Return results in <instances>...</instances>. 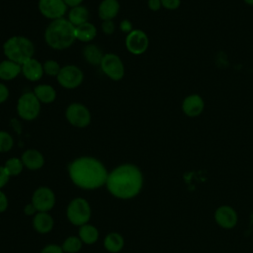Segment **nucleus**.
Instances as JSON below:
<instances>
[{"label": "nucleus", "mask_w": 253, "mask_h": 253, "mask_svg": "<svg viewBox=\"0 0 253 253\" xmlns=\"http://www.w3.org/2000/svg\"><path fill=\"white\" fill-rule=\"evenodd\" d=\"M104 245L105 248L112 252V253H116L119 252L123 246H124V239L122 237V235H120L119 233H110L106 236L105 240H104Z\"/></svg>", "instance_id": "nucleus-24"}, {"label": "nucleus", "mask_w": 253, "mask_h": 253, "mask_svg": "<svg viewBox=\"0 0 253 253\" xmlns=\"http://www.w3.org/2000/svg\"><path fill=\"white\" fill-rule=\"evenodd\" d=\"M102 31L105 35L107 36H112L115 31H116V24L114 23L113 20H107V21H103L102 23Z\"/></svg>", "instance_id": "nucleus-30"}, {"label": "nucleus", "mask_w": 253, "mask_h": 253, "mask_svg": "<svg viewBox=\"0 0 253 253\" xmlns=\"http://www.w3.org/2000/svg\"><path fill=\"white\" fill-rule=\"evenodd\" d=\"M91 216L88 202L82 198L74 199L67 208V217L75 225H84Z\"/></svg>", "instance_id": "nucleus-7"}, {"label": "nucleus", "mask_w": 253, "mask_h": 253, "mask_svg": "<svg viewBox=\"0 0 253 253\" xmlns=\"http://www.w3.org/2000/svg\"><path fill=\"white\" fill-rule=\"evenodd\" d=\"M9 98V89L4 83H0V104L7 101Z\"/></svg>", "instance_id": "nucleus-34"}, {"label": "nucleus", "mask_w": 253, "mask_h": 253, "mask_svg": "<svg viewBox=\"0 0 253 253\" xmlns=\"http://www.w3.org/2000/svg\"><path fill=\"white\" fill-rule=\"evenodd\" d=\"M126 47L134 55H140L144 53L149 45V40L147 35L141 30H132L126 37Z\"/></svg>", "instance_id": "nucleus-10"}, {"label": "nucleus", "mask_w": 253, "mask_h": 253, "mask_svg": "<svg viewBox=\"0 0 253 253\" xmlns=\"http://www.w3.org/2000/svg\"><path fill=\"white\" fill-rule=\"evenodd\" d=\"M10 175L8 174V172L6 171L4 166H0V188L4 187L7 182L9 181Z\"/></svg>", "instance_id": "nucleus-33"}, {"label": "nucleus", "mask_w": 253, "mask_h": 253, "mask_svg": "<svg viewBox=\"0 0 253 253\" xmlns=\"http://www.w3.org/2000/svg\"><path fill=\"white\" fill-rule=\"evenodd\" d=\"M35 95L41 103L50 104L56 99L55 89L48 84H39L34 88Z\"/></svg>", "instance_id": "nucleus-20"}, {"label": "nucleus", "mask_w": 253, "mask_h": 253, "mask_svg": "<svg viewBox=\"0 0 253 253\" xmlns=\"http://www.w3.org/2000/svg\"><path fill=\"white\" fill-rule=\"evenodd\" d=\"M22 73V65L12 60L4 59L0 62V79L10 81Z\"/></svg>", "instance_id": "nucleus-18"}, {"label": "nucleus", "mask_w": 253, "mask_h": 253, "mask_svg": "<svg viewBox=\"0 0 253 253\" xmlns=\"http://www.w3.org/2000/svg\"><path fill=\"white\" fill-rule=\"evenodd\" d=\"M44 41L53 49H66L76 41L75 27L66 18L53 20L44 31Z\"/></svg>", "instance_id": "nucleus-3"}, {"label": "nucleus", "mask_w": 253, "mask_h": 253, "mask_svg": "<svg viewBox=\"0 0 253 253\" xmlns=\"http://www.w3.org/2000/svg\"><path fill=\"white\" fill-rule=\"evenodd\" d=\"M160 1H161L162 7L168 10H175L181 4V0H160Z\"/></svg>", "instance_id": "nucleus-31"}, {"label": "nucleus", "mask_w": 253, "mask_h": 253, "mask_svg": "<svg viewBox=\"0 0 253 253\" xmlns=\"http://www.w3.org/2000/svg\"><path fill=\"white\" fill-rule=\"evenodd\" d=\"M120 12L118 0H103L98 8V15L102 21L115 19Z\"/></svg>", "instance_id": "nucleus-17"}, {"label": "nucleus", "mask_w": 253, "mask_h": 253, "mask_svg": "<svg viewBox=\"0 0 253 253\" xmlns=\"http://www.w3.org/2000/svg\"><path fill=\"white\" fill-rule=\"evenodd\" d=\"M8 207V201H7V198L5 196V194L0 191V212L4 211Z\"/></svg>", "instance_id": "nucleus-37"}, {"label": "nucleus", "mask_w": 253, "mask_h": 253, "mask_svg": "<svg viewBox=\"0 0 253 253\" xmlns=\"http://www.w3.org/2000/svg\"><path fill=\"white\" fill-rule=\"evenodd\" d=\"M82 53L85 60L92 65H100L101 60L105 54L103 53L102 49L94 43H87L84 46Z\"/></svg>", "instance_id": "nucleus-22"}, {"label": "nucleus", "mask_w": 253, "mask_h": 253, "mask_svg": "<svg viewBox=\"0 0 253 253\" xmlns=\"http://www.w3.org/2000/svg\"><path fill=\"white\" fill-rule=\"evenodd\" d=\"M205 108V102L203 98L198 94H192L187 96L182 103V110L184 114L190 118L200 116Z\"/></svg>", "instance_id": "nucleus-14"}, {"label": "nucleus", "mask_w": 253, "mask_h": 253, "mask_svg": "<svg viewBox=\"0 0 253 253\" xmlns=\"http://www.w3.org/2000/svg\"><path fill=\"white\" fill-rule=\"evenodd\" d=\"M120 30L127 35L128 33H130V32L133 30V29H132V24H131V22H130L129 20H127V19L123 20V21L120 23Z\"/></svg>", "instance_id": "nucleus-32"}, {"label": "nucleus", "mask_w": 253, "mask_h": 253, "mask_svg": "<svg viewBox=\"0 0 253 253\" xmlns=\"http://www.w3.org/2000/svg\"><path fill=\"white\" fill-rule=\"evenodd\" d=\"M42 68L44 74L51 77H56L61 69L60 64L53 59H47L42 63Z\"/></svg>", "instance_id": "nucleus-28"}, {"label": "nucleus", "mask_w": 253, "mask_h": 253, "mask_svg": "<svg viewBox=\"0 0 253 253\" xmlns=\"http://www.w3.org/2000/svg\"><path fill=\"white\" fill-rule=\"evenodd\" d=\"M72 182L83 189H96L106 184L108 173L105 166L96 158L79 157L68 166Z\"/></svg>", "instance_id": "nucleus-1"}, {"label": "nucleus", "mask_w": 253, "mask_h": 253, "mask_svg": "<svg viewBox=\"0 0 253 253\" xmlns=\"http://www.w3.org/2000/svg\"><path fill=\"white\" fill-rule=\"evenodd\" d=\"M97 36V28L89 21L75 27V39L82 42H90Z\"/></svg>", "instance_id": "nucleus-19"}, {"label": "nucleus", "mask_w": 253, "mask_h": 253, "mask_svg": "<svg viewBox=\"0 0 253 253\" xmlns=\"http://www.w3.org/2000/svg\"><path fill=\"white\" fill-rule=\"evenodd\" d=\"M41 104L34 92H25L17 102L18 116L28 122L37 119L41 112Z\"/></svg>", "instance_id": "nucleus-5"}, {"label": "nucleus", "mask_w": 253, "mask_h": 253, "mask_svg": "<svg viewBox=\"0 0 253 253\" xmlns=\"http://www.w3.org/2000/svg\"><path fill=\"white\" fill-rule=\"evenodd\" d=\"M41 253H63V250L58 245L50 244L44 247Z\"/></svg>", "instance_id": "nucleus-35"}, {"label": "nucleus", "mask_w": 253, "mask_h": 253, "mask_svg": "<svg viewBox=\"0 0 253 253\" xmlns=\"http://www.w3.org/2000/svg\"><path fill=\"white\" fill-rule=\"evenodd\" d=\"M55 199L53 192L46 187H41L33 195L32 204L39 211H47L52 209Z\"/></svg>", "instance_id": "nucleus-13"}, {"label": "nucleus", "mask_w": 253, "mask_h": 253, "mask_svg": "<svg viewBox=\"0 0 253 253\" xmlns=\"http://www.w3.org/2000/svg\"><path fill=\"white\" fill-rule=\"evenodd\" d=\"M147 6L151 11H154V12L158 11L162 7L160 0H148Z\"/></svg>", "instance_id": "nucleus-36"}, {"label": "nucleus", "mask_w": 253, "mask_h": 253, "mask_svg": "<svg viewBox=\"0 0 253 253\" xmlns=\"http://www.w3.org/2000/svg\"><path fill=\"white\" fill-rule=\"evenodd\" d=\"M3 52L7 59L22 65L34 57L35 45L24 36H13L4 42Z\"/></svg>", "instance_id": "nucleus-4"}, {"label": "nucleus", "mask_w": 253, "mask_h": 253, "mask_svg": "<svg viewBox=\"0 0 253 253\" xmlns=\"http://www.w3.org/2000/svg\"><path fill=\"white\" fill-rule=\"evenodd\" d=\"M88 19H89V11L83 5L72 7L68 12V16H67V20L74 27H77L79 25H82L88 22Z\"/></svg>", "instance_id": "nucleus-21"}, {"label": "nucleus", "mask_w": 253, "mask_h": 253, "mask_svg": "<svg viewBox=\"0 0 253 253\" xmlns=\"http://www.w3.org/2000/svg\"><path fill=\"white\" fill-rule=\"evenodd\" d=\"M63 1L67 5V7H70V8L81 5L83 2V0H63Z\"/></svg>", "instance_id": "nucleus-38"}, {"label": "nucleus", "mask_w": 253, "mask_h": 253, "mask_svg": "<svg viewBox=\"0 0 253 253\" xmlns=\"http://www.w3.org/2000/svg\"><path fill=\"white\" fill-rule=\"evenodd\" d=\"M81 247H82V240L78 237L70 236L64 241L62 245V250L68 253H76L81 249Z\"/></svg>", "instance_id": "nucleus-27"}, {"label": "nucleus", "mask_w": 253, "mask_h": 253, "mask_svg": "<svg viewBox=\"0 0 253 253\" xmlns=\"http://www.w3.org/2000/svg\"><path fill=\"white\" fill-rule=\"evenodd\" d=\"M84 79L83 71L76 65L67 64L61 66V69L56 76L59 85L65 89H75L79 87Z\"/></svg>", "instance_id": "nucleus-6"}, {"label": "nucleus", "mask_w": 253, "mask_h": 253, "mask_svg": "<svg viewBox=\"0 0 253 253\" xmlns=\"http://www.w3.org/2000/svg\"><path fill=\"white\" fill-rule=\"evenodd\" d=\"M142 182V174L135 165L123 164L108 175L106 184L110 193L115 197L130 199L139 193Z\"/></svg>", "instance_id": "nucleus-2"}, {"label": "nucleus", "mask_w": 253, "mask_h": 253, "mask_svg": "<svg viewBox=\"0 0 253 253\" xmlns=\"http://www.w3.org/2000/svg\"><path fill=\"white\" fill-rule=\"evenodd\" d=\"M21 160L28 169L30 170H38L43 166L44 158L43 155L36 149H28L26 150L21 157Z\"/></svg>", "instance_id": "nucleus-16"}, {"label": "nucleus", "mask_w": 253, "mask_h": 253, "mask_svg": "<svg viewBox=\"0 0 253 253\" xmlns=\"http://www.w3.org/2000/svg\"><path fill=\"white\" fill-rule=\"evenodd\" d=\"M244 2L250 6H253V0H244Z\"/></svg>", "instance_id": "nucleus-40"}, {"label": "nucleus", "mask_w": 253, "mask_h": 253, "mask_svg": "<svg viewBox=\"0 0 253 253\" xmlns=\"http://www.w3.org/2000/svg\"><path fill=\"white\" fill-rule=\"evenodd\" d=\"M36 208H35V206L33 205V204H29V205H27L26 206V208H25V213L26 214H28V215H31V214H34L35 212H36Z\"/></svg>", "instance_id": "nucleus-39"}, {"label": "nucleus", "mask_w": 253, "mask_h": 253, "mask_svg": "<svg viewBox=\"0 0 253 253\" xmlns=\"http://www.w3.org/2000/svg\"><path fill=\"white\" fill-rule=\"evenodd\" d=\"M38 8L44 18L51 21L64 18L67 12V5L63 0H39Z\"/></svg>", "instance_id": "nucleus-11"}, {"label": "nucleus", "mask_w": 253, "mask_h": 253, "mask_svg": "<svg viewBox=\"0 0 253 253\" xmlns=\"http://www.w3.org/2000/svg\"><path fill=\"white\" fill-rule=\"evenodd\" d=\"M213 216L217 225L224 229H231L235 227L238 221L236 211L228 205L219 206L215 210Z\"/></svg>", "instance_id": "nucleus-12"}, {"label": "nucleus", "mask_w": 253, "mask_h": 253, "mask_svg": "<svg viewBox=\"0 0 253 253\" xmlns=\"http://www.w3.org/2000/svg\"><path fill=\"white\" fill-rule=\"evenodd\" d=\"M42 63H41L35 57L29 59L25 63L22 64V74L24 77L32 82L39 81L43 75Z\"/></svg>", "instance_id": "nucleus-15"}, {"label": "nucleus", "mask_w": 253, "mask_h": 253, "mask_svg": "<svg viewBox=\"0 0 253 253\" xmlns=\"http://www.w3.org/2000/svg\"><path fill=\"white\" fill-rule=\"evenodd\" d=\"M67 122L79 128L86 127L91 123V113L86 106L80 103H72L65 110Z\"/></svg>", "instance_id": "nucleus-8"}, {"label": "nucleus", "mask_w": 253, "mask_h": 253, "mask_svg": "<svg viewBox=\"0 0 253 253\" xmlns=\"http://www.w3.org/2000/svg\"><path fill=\"white\" fill-rule=\"evenodd\" d=\"M100 67L105 75L114 81L121 80L125 75V66L121 57L115 53H105Z\"/></svg>", "instance_id": "nucleus-9"}, {"label": "nucleus", "mask_w": 253, "mask_h": 253, "mask_svg": "<svg viewBox=\"0 0 253 253\" xmlns=\"http://www.w3.org/2000/svg\"><path fill=\"white\" fill-rule=\"evenodd\" d=\"M13 145L14 139L12 135L5 130H0V152H7L11 150Z\"/></svg>", "instance_id": "nucleus-29"}, {"label": "nucleus", "mask_w": 253, "mask_h": 253, "mask_svg": "<svg viewBox=\"0 0 253 253\" xmlns=\"http://www.w3.org/2000/svg\"><path fill=\"white\" fill-rule=\"evenodd\" d=\"M4 167L10 176H17L22 172L24 164L21 159L17 157H13L6 161Z\"/></svg>", "instance_id": "nucleus-26"}, {"label": "nucleus", "mask_w": 253, "mask_h": 253, "mask_svg": "<svg viewBox=\"0 0 253 253\" xmlns=\"http://www.w3.org/2000/svg\"><path fill=\"white\" fill-rule=\"evenodd\" d=\"M99 232L97 228L90 224H84L79 229V237L86 244H93L97 241Z\"/></svg>", "instance_id": "nucleus-25"}, {"label": "nucleus", "mask_w": 253, "mask_h": 253, "mask_svg": "<svg viewBox=\"0 0 253 253\" xmlns=\"http://www.w3.org/2000/svg\"><path fill=\"white\" fill-rule=\"evenodd\" d=\"M34 227L41 233H46L51 230L53 226L52 217L45 211H39L34 217Z\"/></svg>", "instance_id": "nucleus-23"}]
</instances>
